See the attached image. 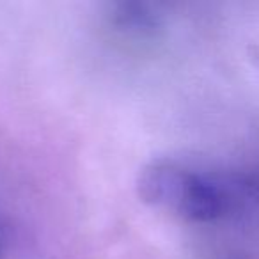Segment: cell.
<instances>
[{"label": "cell", "mask_w": 259, "mask_h": 259, "mask_svg": "<svg viewBox=\"0 0 259 259\" xmlns=\"http://www.w3.org/2000/svg\"><path fill=\"white\" fill-rule=\"evenodd\" d=\"M137 188L144 202L199 224L231 215L243 201L234 174L199 172L169 160L146 165L139 174Z\"/></svg>", "instance_id": "6da1fadb"}, {"label": "cell", "mask_w": 259, "mask_h": 259, "mask_svg": "<svg viewBox=\"0 0 259 259\" xmlns=\"http://www.w3.org/2000/svg\"><path fill=\"white\" fill-rule=\"evenodd\" d=\"M115 25L128 32L144 34L153 32L156 27V18L146 6L142 4H119L114 13Z\"/></svg>", "instance_id": "7a4b0ae2"}, {"label": "cell", "mask_w": 259, "mask_h": 259, "mask_svg": "<svg viewBox=\"0 0 259 259\" xmlns=\"http://www.w3.org/2000/svg\"><path fill=\"white\" fill-rule=\"evenodd\" d=\"M238 188L241 192V197L245 199H254L259 201V169L252 170V172L236 174Z\"/></svg>", "instance_id": "3957f363"}]
</instances>
